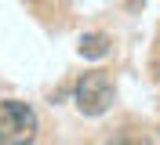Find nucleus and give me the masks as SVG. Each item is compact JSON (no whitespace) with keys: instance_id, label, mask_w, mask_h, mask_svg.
I'll use <instances>...</instances> for the list:
<instances>
[{"instance_id":"f257e3e1","label":"nucleus","mask_w":160,"mask_h":145,"mask_svg":"<svg viewBox=\"0 0 160 145\" xmlns=\"http://www.w3.org/2000/svg\"><path fill=\"white\" fill-rule=\"evenodd\" d=\"M0 138H4V145H33L40 138L37 109L18 98H4L0 102Z\"/></svg>"},{"instance_id":"f03ea898","label":"nucleus","mask_w":160,"mask_h":145,"mask_svg":"<svg viewBox=\"0 0 160 145\" xmlns=\"http://www.w3.org/2000/svg\"><path fill=\"white\" fill-rule=\"evenodd\" d=\"M113 98H117V87H113L109 73L102 69H91L73 84V102H77V113L80 116H102L109 113Z\"/></svg>"},{"instance_id":"7ed1b4c3","label":"nucleus","mask_w":160,"mask_h":145,"mask_svg":"<svg viewBox=\"0 0 160 145\" xmlns=\"http://www.w3.org/2000/svg\"><path fill=\"white\" fill-rule=\"evenodd\" d=\"M77 51H80V58L98 62V58H106V55L113 51V40L106 36V33H84V36H80V44H77Z\"/></svg>"},{"instance_id":"20e7f679","label":"nucleus","mask_w":160,"mask_h":145,"mask_svg":"<svg viewBox=\"0 0 160 145\" xmlns=\"http://www.w3.org/2000/svg\"><path fill=\"white\" fill-rule=\"evenodd\" d=\"M120 145H153V142H149V138H142V134H135V138H124Z\"/></svg>"},{"instance_id":"39448f33","label":"nucleus","mask_w":160,"mask_h":145,"mask_svg":"<svg viewBox=\"0 0 160 145\" xmlns=\"http://www.w3.org/2000/svg\"><path fill=\"white\" fill-rule=\"evenodd\" d=\"M0 145H4V138H0Z\"/></svg>"}]
</instances>
